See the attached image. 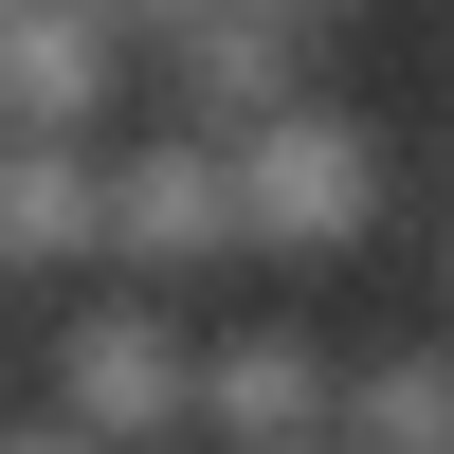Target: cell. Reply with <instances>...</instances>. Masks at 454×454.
<instances>
[{
	"mask_svg": "<svg viewBox=\"0 0 454 454\" xmlns=\"http://www.w3.org/2000/svg\"><path fill=\"white\" fill-rule=\"evenodd\" d=\"M218 182H237V273H346L364 218H382V128L327 73H291L273 109L218 128Z\"/></svg>",
	"mask_w": 454,
	"mask_h": 454,
	"instance_id": "obj_1",
	"label": "cell"
}]
</instances>
